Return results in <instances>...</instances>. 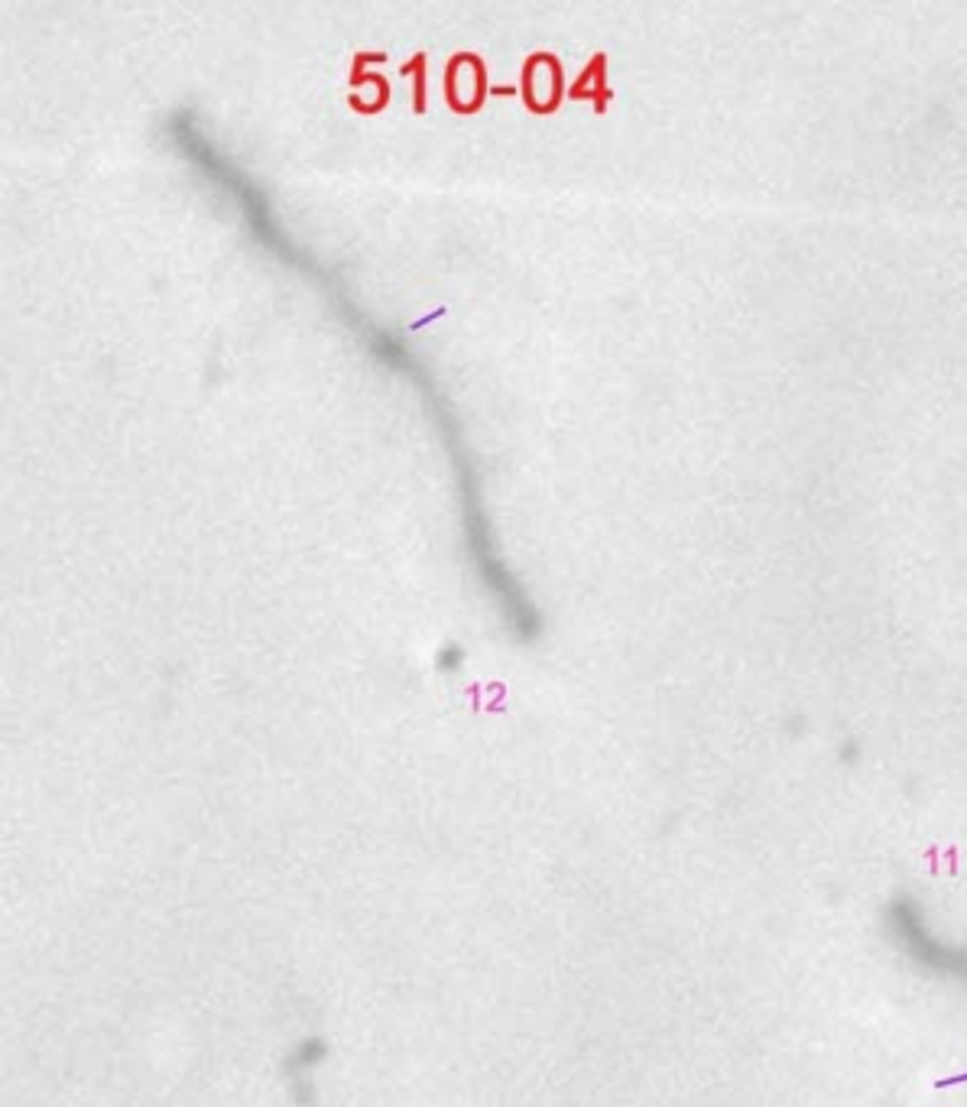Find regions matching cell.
<instances>
[{
  "instance_id": "6da1fadb",
  "label": "cell",
  "mask_w": 967,
  "mask_h": 1107,
  "mask_svg": "<svg viewBox=\"0 0 967 1107\" xmlns=\"http://www.w3.org/2000/svg\"><path fill=\"white\" fill-rule=\"evenodd\" d=\"M884 926L889 942H896V952L916 972H926V978L941 980L967 997V945L941 933L919 899L913 896L893 899L886 906Z\"/></svg>"
}]
</instances>
